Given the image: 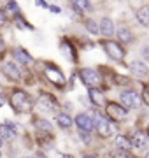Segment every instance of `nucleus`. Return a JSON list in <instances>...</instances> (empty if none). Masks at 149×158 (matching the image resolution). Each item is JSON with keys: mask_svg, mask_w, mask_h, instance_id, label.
Returning <instances> with one entry per match:
<instances>
[{"mask_svg": "<svg viewBox=\"0 0 149 158\" xmlns=\"http://www.w3.org/2000/svg\"><path fill=\"white\" fill-rule=\"evenodd\" d=\"M105 113H107V116H109L111 121H123V119L128 116L126 107H123L121 104H116V102H109V104H107Z\"/></svg>", "mask_w": 149, "mask_h": 158, "instance_id": "nucleus-5", "label": "nucleus"}, {"mask_svg": "<svg viewBox=\"0 0 149 158\" xmlns=\"http://www.w3.org/2000/svg\"><path fill=\"white\" fill-rule=\"evenodd\" d=\"M79 76H81V81H83L90 90L98 88L100 83H102V76H100L97 70H93V69H83Z\"/></svg>", "mask_w": 149, "mask_h": 158, "instance_id": "nucleus-3", "label": "nucleus"}, {"mask_svg": "<svg viewBox=\"0 0 149 158\" xmlns=\"http://www.w3.org/2000/svg\"><path fill=\"white\" fill-rule=\"evenodd\" d=\"M97 130L100 135L107 139V137H112V134L116 132V125H114V121H111L107 118H102V116L97 114Z\"/></svg>", "mask_w": 149, "mask_h": 158, "instance_id": "nucleus-7", "label": "nucleus"}, {"mask_svg": "<svg viewBox=\"0 0 149 158\" xmlns=\"http://www.w3.org/2000/svg\"><path fill=\"white\" fill-rule=\"evenodd\" d=\"M135 16H137V21L142 27H149V6H142L140 9H137Z\"/></svg>", "mask_w": 149, "mask_h": 158, "instance_id": "nucleus-15", "label": "nucleus"}, {"mask_svg": "<svg viewBox=\"0 0 149 158\" xmlns=\"http://www.w3.org/2000/svg\"><path fill=\"white\" fill-rule=\"evenodd\" d=\"M11 106L16 113L25 114V113H30L32 100H30V97L23 90H16V91H12V95H11Z\"/></svg>", "mask_w": 149, "mask_h": 158, "instance_id": "nucleus-1", "label": "nucleus"}, {"mask_svg": "<svg viewBox=\"0 0 149 158\" xmlns=\"http://www.w3.org/2000/svg\"><path fill=\"white\" fill-rule=\"evenodd\" d=\"M72 7H74L75 11L81 14V12H84V9L90 7V4H88V2H72Z\"/></svg>", "mask_w": 149, "mask_h": 158, "instance_id": "nucleus-23", "label": "nucleus"}, {"mask_svg": "<svg viewBox=\"0 0 149 158\" xmlns=\"http://www.w3.org/2000/svg\"><path fill=\"white\" fill-rule=\"evenodd\" d=\"M79 135L84 142H90V134H88V132H79Z\"/></svg>", "mask_w": 149, "mask_h": 158, "instance_id": "nucleus-26", "label": "nucleus"}, {"mask_svg": "<svg viewBox=\"0 0 149 158\" xmlns=\"http://www.w3.org/2000/svg\"><path fill=\"white\" fill-rule=\"evenodd\" d=\"M0 135H2V139L6 142L12 141L14 139V135H16V127L14 125H11L9 121H6V123L0 127Z\"/></svg>", "mask_w": 149, "mask_h": 158, "instance_id": "nucleus-12", "label": "nucleus"}, {"mask_svg": "<svg viewBox=\"0 0 149 158\" xmlns=\"http://www.w3.org/2000/svg\"><path fill=\"white\" fill-rule=\"evenodd\" d=\"M14 58H16L19 63H23V65H26V63L32 62V56H30L25 49H16L14 51Z\"/></svg>", "mask_w": 149, "mask_h": 158, "instance_id": "nucleus-20", "label": "nucleus"}, {"mask_svg": "<svg viewBox=\"0 0 149 158\" xmlns=\"http://www.w3.org/2000/svg\"><path fill=\"white\" fill-rule=\"evenodd\" d=\"M2 70H4V74H6L9 79H12V81H18V79L21 77V72H19V69H18V65L14 62H6Z\"/></svg>", "mask_w": 149, "mask_h": 158, "instance_id": "nucleus-10", "label": "nucleus"}, {"mask_svg": "<svg viewBox=\"0 0 149 158\" xmlns=\"http://www.w3.org/2000/svg\"><path fill=\"white\" fill-rule=\"evenodd\" d=\"M132 146L135 148V149H144V148L147 146V137H146V134H144V132L137 130V132L133 134V137H132Z\"/></svg>", "mask_w": 149, "mask_h": 158, "instance_id": "nucleus-13", "label": "nucleus"}, {"mask_svg": "<svg viewBox=\"0 0 149 158\" xmlns=\"http://www.w3.org/2000/svg\"><path fill=\"white\" fill-rule=\"evenodd\" d=\"M100 34L105 35V37H111V35L114 34V23H112V19L103 18L102 21H100Z\"/></svg>", "mask_w": 149, "mask_h": 158, "instance_id": "nucleus-14", "label": "nucleus"}, {"mask_svg": "<svg viewBox=\"0 0 149 158\" xmlns=\"http://www.w3.org/2000/svg\"><path fill=\"white\" fill-rule=\"evenodd\" d=\"M121 106L126 109H137L140 107V102H142V95H139L137 91H133V90H125V91H121Z\"/></svg>", "mask_w": 149, "mask_h": 158, "instance_id": "nucleus-2", "label": "nucleus"}, {"mask_svg": "<svg viewBox=\"0 0 149 158\" xmlns=\"http://www.w3.org/2000/svg\"><path fill=\"white\" fill-rule=\"evenodd\" d=\"M102 46H103V51L107 53V56H111L116 62H121L125 58V49L114 40H103Z\"/></svg>", "mask_w": 149, "mask_h": 158, "instance_id": "nucleus-6", "label": "nucleus"}, {"mask_svg": "<svg viewBox=\"0 0 149 158\" xmlns=\"http://www.w3.org/2000/svg\"><path fill=\"white\" fill-rule=\"evenodd\" d=\"M112 158H128V153L123 151V149H118V148H116L114 151H112Z\"/></svg>", "mask_w": 149, "mask_h": 158, "instance_id": "nucleus-25", "label": "nucleus"}, {"mask_svg": "<svg viewBox=\"0 0 149 158\" xmlns=\"http://www.w3.org/2000/svg\"><path fill=\"white\" fill-rule=\"evenodd\" d=\"M130 72H132V76H135V77H139V79L149 76L147 67H146L142 62H132L130 63Z\"/></svg>", "mask_w": 149, "mask_h": 158, "instance_id": "nucleus-11", "label": "nucleus"}, {"mask_svg": "<svg viewBox=\"0 0 149 158\" xmlns=\"http://www.w3.org/2000/svg\"><path fill=\"white\" fill-rule=\"evenodd\" d=\"M84 25H86L88 32H91V34H98V32H100V27H98L93 19H84Z\"/></svg>", "mask_w": 149, "mask_h": 158, "instance_id": "nucleus-21", "label": "nucleus"}, {"mask_svg": "<svg viewBox=\"0 0 149 158\" xmlns=\"http://www.w3.org/2000/svg\"><path fill=\"white\" fill-rule=\"evenodd\" d=\"M44 74H46V77L51 81L54 86H60L62 88L63 85H65V77H63V74L58 70V69L54 67H47L46 70H44Z\"/></svg>", "mask_w": 149, "mask_h": 158, "instance_id": "nucleus-8", "label": "nucleus"}, {"mask_svg": "<svg viewBox=\"0 0 149 158\" xmlns=\"http://www.w3.org/2000/svg\"><path fill=\"white\" fill-rule=\"evenodd\" d=\"M84 158H95V156H84Z\"/></svg>", "mask_w": 149, "mask_h": 158, "instance_id": "nucleus-28", "label": "nucleus"}, {"mask_svg": "<svg viewBox=\"0 0 149 158\" xmlns=\"http://www.w3.org/2000/svg\"><path fill=\"white\" fill-rule=\"evenodd\" d=\"M56 158H74V156H70V155H65V153H58Z\"/></svg>", "mask_w": 149, "mask_h": 158, "instance_id": "nucleus-27", "label": "nucleus"}, {"mask_svg": "<svg viewBox=\"0 0 149 158\" xmlns=\"http://www.w3.org/2000/svg\"><path fill=\"white\" fill-rule=\"evenodd\" d=\"M142 102L146 104V106H149V85L146 83L142 88Z\"/></svg>", "mask_w": 149, "mask_h": 158, "instance_id": "nucleus-24", "label": "nucleus"}, {"mask_svg": "<svg viewBox=\"0 0 149 158\" xmlns=\"http://www.w3.org/2000/svg\"><path fill=\"white\" fill-rule=\"evenodd\" d=\"M146 158H149V153H147V155H146Z\"/></svg>", "mask_w": 149, "mask_h": 158, "instance_id": "nucleus-29", "label": "nucleus"}, {"mask_svg": "<svg viewBox=\"0 0 149 158\" xmlns=\"http://www.w3.org/2000/svg\"><path fill=\"white\" fill-rule=\"evenodd\" d=\"M37 109L40 113H56L58 111V102L56 98L49 93H42L37 98Z\"/></svg>", "mask_w": 149, "mask_h": 158, "instance_id": "nucleus-4", "label": "nucleus"}, {"mask_svg": "<svg viewBox=\"0 0 149 158\" xmlns=\"http://www.w3.org/2000/svg\"><path fill=\"white\" fill-rule=\"evenodd\" d=\"M56 121H58V125H60V128H70V127H72V118H70L69 114H65V113L58 114Z\"/></svg>", "mask_w": 149, "mask_h": 158, "instance_id": "nucleus-19", "label": "nucleus"}, {"mask_svg": "<svg viewBox=\"0 0 149 158\" xmlns=\"http://www.w3.org/2000/svg\"><path fill=\"white\" fill-rule=\"evenodd\" d=\"M88 95H90V100H91L95 106H102V104H103V95H102V91L98 90V88L90 90V91H88Z\"/></svg>", "mask_w": 149, "mask_h": 158, "instance_id": "nucleus-17", "label": "nucleus"}, {"mask_svg": "<svg viewBox=\"0 0 149 158\" xmlns=\"http://www.w3.org/2000/svg\"><path fill=\"white\" fill-rule=\"evenodd\" d=\"M118 39H119L121 42H126V44H128V42L133 40V34L126 28V27H121V28L118 30Z\"/></svg>", "mask_w": 149, "mask_h": 158, "instance_id": "nucleus-16", "label": "nucleus"}, {"mask_svg": "<svg viewBox=\"0 0 149 158\" xmlns=\"http://www.w3.org/2000/svg\"><path fill=\"white\" fill-rule=\"evenodd\" d=\"M37 128L44 132H51V123L47 119H37Z\"/></svg>", "mask_w": 149, "mask_h": 158, "instance_id": "nucleus-22", "label": "nucleus"}, {"mask_svg": "<svg viewBox=\"0 0 149 158\" xmlns=\"http://www.w3.org/2000/svg\"><path fill=\"white\" fill-rule=\"evenodd\" d=\"M30 158H32V156H30Z\"/></svg>", "mask_w": 149, "mask_h": 158, "instance_id": "nucleus-30", "label": "nucleus"}, {"mask_svg": "<svg viewBox=\"0 0 149 158\" xmlns=\"http://www.w3.org/2000/svg\"><path fill=\"white\" fill-rule=\"evenodd\" d=\"M116 148H118V149H123V151H128V149L132 148V141L126 139L125 135H118L116 137Z\"/></svg>", "mask_w": 149, "mask_h": 158, "instance_id": "nucleus-18", "label": "nucleus"}, {"mask_svg": "<svg viewBox=\"0 0 149 158\" xmlns=\"http://www.w3.org/2000/svg\"><path fill=\"white\" fill-rule=\"evenodd\" d=\"M75 125L79 127V132H91L95 123H93V119L88 116V114H77L75 116Z\"/></svg>", "mask_w": 149, "mask_h": 158, "instance_id": "nucleus-9", "label": "nucleus"}]
</instances>
